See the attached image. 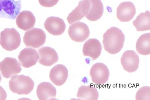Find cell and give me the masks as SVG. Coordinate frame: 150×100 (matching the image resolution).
<instances>
[{
  "instance_id": "cell-9",
  "label": "cell",
  "mask_w": 150,
  "mask_h": 100,
  "mask_svg": "<svg viewBox=\"0 0 150 100\" xmlns=\"http://www.w3.org/2000/svg\"><path fill=\"white\" fill-rule=\"evenodd\" d=\"M91 7L89 0H82L69 14L67 18L69 24L80 21L88 14Z\"/></svg>"
},
{
  "instance_id": "cell-15",
  "label": "cell",
  "mask_w": 150,
  "mask_h": 100,
  "mask_svg": "<svg viewBox=\"0 0 150 100\" xmlns=\"http://www.w3.org/2000/svg\"><path fill=\"white\" fill-rule=\"evenodd\" d=\"M68 77V71L65 66L61 64L56 65L51 69L49 73V78L55 85H63Z\"/></svg>"
},
{
  "instance_id": "cell-11",
  "label": "cell",
  "mask_w": 150,
  "mask_h": 100,
  "mask_svg": "<svg viewBox=\"0 0 150 100\" xmlns=\"http://www.w3.org/2000/svg\"><path fill=\"white\" fill-rule=\"evenodd\" d=\"M136 13V10L133 3L123 2L120 3L117 8V18L122 22H127L134 18Z\"/></svg>"
},
{
  "instance_id": "cell-2",
  "label": "cell",
  "mask_w": 150,
  "mask_h": 100,
  "mask_svg": "<svg viewBox=\"0 0 150 100\" xmlns=\"http://www.w3.org/2000/svg\"><path fill=\"white\" fill-rule=\"evenodd\" d=\"M34 85V82L30 77L24 75L14 76L9 82L11 91L19 95L30 94Z\"/></svg>"
},
{
  "instance_id": "cell-14",
  "label": "cell",
  "mask_w": 150,
  "mask_h": 100,
  "mask_svg": "<svg viewBox=\"0 0 150 100\" xmlns=\"http://www.w3.org/2000/svg\"><path fill=\"white\" fill-rule=\"evenodd\" d=\"M102 50V46L99 40L95 38H91L84 43L83 52L84 56L90 57L94 60L99 57Z\"/></svg>"
},
{
  "instance_id": "cell-17",
  "label": "cell",
  "mask_w": 150,
  "mask_h": 100,
  "mask_svg": "<svg viewBox=\"0 0 150 100\" xmlns=\"http://www.w3.org/2000/svg\"><path fill=\"white\" fill-rule=\"evenodd\" d=\"M37 94L40 100L55 99L57 91L51 83L42 82L37 87Z\"/></svg>"
},
{
  "instance_id": "cell-13",
  "label": "cell",
  "mask_w": 150,
  "mask_h": 100,
  "mask_svg": "<svg viewBox=\"0 0 150 100\" xmlns=\"http://www.w3.org/2000/svg\"><path fill=\"white\" fill-rule=\"evenodd\" d=\"M38 52L40 55L39 63L45 66H51L57 62L59 60L57 52L51 47H42L39 49Z\"/></svg>"
},
{
  "instance_id": "cell-18",
  "label": "cell",
  "mask_w": 150,
  "mask_h": 100,
  "mask_svg": "<svg viewBox=\"0 0 150 100\" xmlns=\"http://www.w3.org/2000/svg\"><path fill=\"white\" fill-rule=\"evenodd\" d=\"M91 7L86 18L91 21H95L102 16L104 12L103 5L100 0H89Z\"/></svg>"
},
{
  "instance_id": "cell-19",
  "label": "cell",
  "mask_w": 150,
  "mask_h": 100,
  "mask_svg": "<svg viewBox=\"0 0 150 100\" xmlns=\"http://www.w3.org/2000/svg\"><path fill=\"white\" fill-rule=\"evenodd\" d=\"M99 94L97 89L92 85H82L79 88L76 96L81 100H97Z\"/></svg>"
},
{
  "instance_id": "cell-23",
  "label": "cell",
  "mask_w": 150,
  "mask_h": 100,
  "mask_svg": "<svg viewBox=\"0 0 150 100\" xmlns=\"http://www.w3.org/2000/svg\"><path fill=\"white\" fill-rule=\"evenodd\" d=\"M59 0H39L41 6L45 7H51L56 5Z\"/></svg>"
},
{
  "instance_id": "cell-4",
  "label": "cell",
  "mask_w": 150,
  "mask_h": 100,
  "mask_svg": "<svg viewBox=\"0 0 150 100\" xmlns=\"http://www.w3.org/2000/svg\"><path fill=\"white\" fill-rule=\"evenodd\" d=\"M46 37L45 33L42 30L33 28L25 33L23 42L27 47L37 49L44 44Z\"/></svg>"
},
{
  "instance_id": "cell-20",
  "label": "cell",
  "mask_w": 150,
  "mask_h": 100,
  "mask_svg": "<svg viewBox=\"0 0 150 100\" xmlns=\"http://www.w3.org/2000/svg\"><path fill=\"white\" fill-rule=\"evenodd\" d=\"M150 14L148 11H146L144 13H141L135 20L132 22L134 27L138 31L150 30Z\"/></svg>"
},
{
  "instance_id": "cell-5",
  "label": "cell",
  "mask_w": 150,
  "mask_h": 100,
  "mask_svg": "<svg viewBox=\"0 0 150 100\" xmlns=\"http://www.w3.org/2000/svg\"><path fill=\"white\" fill-rule=\"evenodd\" d=\"M90 30L85 23L77 22L70 26L68 30L69 36L71 40L77 43H82L88 38Z\"/></svg>"
},
{
  "instance_id": "cell-24",
  "label": "cell",
  "mask_w": 150,
  "mask_h": 100,
  "mask_svg": "<svg viewBox=\"0 0 150 100\" xmlns=\"http://www.w3.org/2000/svg\"><path fill=\"white\" fill-rule=\"evenodd\" d=\"M7 97L6 91L0 86V100H5Z\"/></svg>"
},
{
  "instance_id": "cell-21",
  "label": "cell",
  "mask_w": 150,
  "mask_h": 100,
  "mask_svg": "<svg viewBox=\"0 0 150 100\" xmlns=\"http://www.w3.org/2000/svg\"><path fill=\"white\" fill-rule=\"evenodd\" d=\"M138 53L143 55H148L150 54V33L143 34L138 39L136 45Z\"/></svg>"
},
{
  "instance_id": "cell-6",
  "label": "cell",
  "mask_w": 150,
  "mask_h": 100,
  "mask_svg": "<svg viewBox=\"0 0 150 100\" xmlns=\"http://www.w3.org/2000/svg\"><path fill=\"white\" fill-rule=\"evenodd\" d=\"M90 75L94 84L103 85L109 80L110 73L106 65L98 62L93 65L90 71Z\"/></svg>"
},
{
  "instance_id": "cell-1",
  "label": "cell",
  "mask_w": 150,
  "mask_h": 100,
  "mask_svg": "<svg viewBox=\"0 0 150 100\" xmlns=\"http://www.w3.org/2000/svg\"><path fill=\"white\" fill-rule=\"evenodd\" d=\"M103 38L104 49L110 54L119 53L123 48L125 35L122 30L117 27H112L107 30Z\"/></svg>"
},
{
  "instance_id": "cell-3",
  "label": "cell",
  "mask_w": 150,
  "mask_h": 100,
  "mask_svg": "<svg viewBox=\"0 0 150 100\" xmlns=\"http://www.w3.org/2000/svg\"><path fill=\"white\" fill-rule=\"evenodd\" d=\"M20 35L15 28H6L1 33L0 45L7 51L16 50L20 45Z\"/></svg>"
},
{
  "instance_id": "cell-16",
  "label": "cell",
  "mask_w": 150,
  "mask_h": 100,
  "mask_svg": "<svg viewBox=\"0 0 150 100\" xmlns=\"http://www.w3.org/2000/svg\"><path fill=\"white\" fill-rule=\"evenodd\" d=\"M16 22L18 28L27 31L34 27L36 18L30 11H23L17 15Z\"/></svg>"
},
{
  "instance_id": "cell-12",
  "label": "cell",
  "mask_w": 150,
  "mask_h": 100,
  "mask_svg": "<svg viewBox=\"0 0 150 100\" xmlns=\"http://www.w3.org/2000/svg\"><path fill=\"white\" fill-rule=\"evenodd\" d=\"M39 58L37 50L32 48H26L20 52L18 56L21 64L26 68H30L35 65Z\"/></svg>"
},
{
  "instance_id": "cell-8",
  "label": "cell",
  "mask_w": 150,
  "mask_h": 100,
  "mask_svg": "<svg viewBox=\"0 0 150 100\" xmlns=\"http://www.w3.org/2000/svg\"><path fill=\"white\" fill-rule=\"evenodd\" d=\"M121 65L125 71L133 72L137 70L139 67V56L134 50L125 51L120 59Z\"/></svg>"
},
{
  "instance_id": "cell-25",
  "label": "cell",
  "mask_w": 150,
  "mask_h": 100,
  "mask_svg": "<svg viewBox=\"0 0 150 100\" xmlns=\"http://www.w3.org/2000/svg\"><path fill=\"white\" fill-rule=\"evenodd\" d=\"M2 80V77L1 76V74H0V82H1V81Z\"/></svg>"
},
{
  "instance_id": "cell-10",
  "label": "cell",
  "mask_w": 150,
  "mask_h": 100,
  "mask_svg": "<svg viewBox=\"0 0 150 100\" xmlns=\"http://www.w3.org/2000/svg\"><path fill=\"white\" fill-rule=\"evenodd\" d=\"M44 26L49 33L54 36L61 35L64 33L66 28L63 20L55 16L48 17L45 21Z\"/></svg>"
},
{
  "instance_id": "cell-7",
  "label": "cell",
  "mask_w": 150,
  "mask_h": 100,
  "mask_svg": "<svg viewBox=\"0 0 150 100\" xmlns=\"http://www.w3.org/2000/svg\"><path fill=\"white\" fill-rule=\"evenodd\" d=\"M21 70V65L15 58L6 57L0 62V71L6 79L17 75Z\"/></svg>"
},
{
  "instance_id": "cell-22",
  "label": "cell",
  "mask_w": 150,
  "mask_h": 100,
  "mask_svg": "<svg viewBox=\"0 0 150 100\" xmlns=\"http://www.w3.org/2000/svg\"><path fill=\"white\" fill-rule=\"evenodd\" d=\"M149 87H143L137 91L136 94V100L150 99Z\"/></svg>"
}]
</instances>
